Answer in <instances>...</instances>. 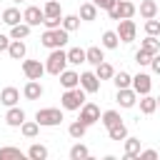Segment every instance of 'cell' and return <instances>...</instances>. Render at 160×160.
I'll list each match as a JSON object with an SVG mask.
<instances>
[{"instance_id":"cell-30","label":"cell","mask_w":160,"mask_h":160,"mask_svg":"<svg viewBox=\"0 0 160 160\" xmlns=\"http://www.w3.org/2000/svg\"><path fill=\"white\" fill-rule=\"evenodd\" d=\"M108 135H110V140H125L128 138V128H125V122H118V125H112V128H108Z\"/></svg>"},{"instance_id":"cell-31","label":"cell","mask_w":160,"mask_h":160,"mask_svg":"<svg viewBox=\"0 0 160 160\" xmlns=\"http://www.w3.org/2000/svg\"><path fill=\"white\" fill-rule=\"evenodd\" d=\"M20 132H22L25 138H35V135L40 132V125H38V120H25V122L20 125Z\"/></svg>"},{"instance_id":"cell-16","label":"cell","mask_w":160,"mask_h":160,"mask_svg":"<svg viewBox=\"0 0 160 160\" xmlns=\"http://www.w3.org/2000/svg\"><path fill=\"white\" fill-rule=\"evenodd\" d=\"M22 95H25L28 100H40V95H42V85H40V80H28V85L22 88Z\"/></svg>"},{"instance_id":"cell-28","label":"cell","mask_w":160,"mask_h":160,"mask_svg":"<svg viewBox=\"0 0 160 160\" xmlns=\"http://www.w3.org/2000/svg\"><path fill=\"white\" fill-rule=\"evenodd\" d=\"M80 20H98V8L92 5V2H82L80 5Z\"/></svg>"},{"instance_id":"cell-22","label":"cell","mask_w":160,"mask_h":160,"mask_svg":"<svg viewBox=\"0 0 160 160\" xmlns=\"http://www.w3.org/2000/svg\"><path fill=\"white\" fill-rule=\"evenodd\" d=\"M20 20H22V15H20L18 8H5V10H2V22H5V25L12 28V25H18Z\"/></svg>"},{"instance_id":"cell-41","label":"cell","mask_w":160,"mask_h":160,"mask_svg":"<svg viewBox=\"0 0 160 160\" xmlns=\"http://www.w3.org/2000/svg\"><path fill=\"white\" fill-rule=\"evenodd\" d=\"M115 2H118V0H92V5H95L98 10H112Z\"/></svg>"},{"instance_id":"cell-32","label":"cell","mask_w":160,"mask_h":160,"mask_svg":"<svg viewBox=\"0 0 160 160\" xmlns=\"http://www.w3.org/2000/svg\"><path fill=\"white\" fill-rule=\"evenodd\" d=\"M68 132H70V138H75V140H80L85 132H88V125L82 122V120H75V122H70V128H68Z\"/></svg>"},{"instance_id":"cell-3","label":"cell","mask_w":160,"mask_h":160,"mask_svg":"<svg viewBox=\"0 0 160 160\" xmlns=\"http://www.w3.org/2000/svg\"><path fill=\"white\" fill-rule=\"evenodd\" d=\"M35 120L40 128H55L62 122V110L60 108H40L35 112Z\"/></svg>"},{"instance_id":"cell-27","label":"cell","mask_w":160,"mask_h":160,"mask_svg":"<svg viewBox=\"0 0 160 160\" xmlns=\"http://www.w3.org/2000/svg\"><path fill=\"white\" fill-rule=\"evenodd\" d=\"M42 15H45V18H62L60 0H48V2H45V8H42Z\"/></svg>"},{"instance_id":"cell-5","label":"cell","mask_w":160,"mask_h":160,"mask_svg":"<svg viewBox=\"0 0 160 160\" xmlns=\"http://www.w3.org/2000/svg\"><path fill=\"white\" fill-rule=\"evenodd\" d=\"M108 12H110V20H122V18H132V15L138 12V8H135L130 0H118L115 8L108 10Z\"/></svg>"},{"instance_id":"cell-43","label":"cell","mask_w":160,"mask_h":160,"mask_svg":"<svg viewBox=\"0 0 160 160\" xmlns=\"http://www.w3.org/2000/svg\"><path fill=\"white\" fill-rule=\"evenodd\" d=\"M150 68H152V72L160 75V52H155V55L150 58Z\"/></svg>"},{"instance_id":"cell-49","label":"cell","mask_w":160,"mask_h":160,"mask_svg":"<svg viewBox=\"0 0 160 160\" xmlns=\"http://www.w3.org/2000/svg\"><path fill=\"white\" fill-rule=\"evenodd\" d=\"M158 18H160V10H158Z\"/></svg>"},{"instance_id":"cell-33","label":"cell","mask_w":160,"mask_h":160,"mask_svg":"<svg viewBox=\"0 0 160 160\" xmlns=\"http://www.w3.org/2000/svg\"><path fill=\"white\" fill-rule=\"evenodd\" d=\"M68 62H70V65L85 62V50H82V48H70V50H68Z\"/></svg>"},{"instance_id":"cell-38","label":"cell","mask_w":160,"mask_h":160,"mask_svg":"<svg viewBox=\"0 0 160 160\" xmlns=\"http://www.w3.org/2000/svg\"><path fill=\"white\" fill-rule=\"evenodd\" d=\"M12 158H22L20 148H0V160H12Z\"/></svg>"},{"instance_id":"cell-23","label":"cell","mask_w":160,"mask_h":160,"mask_svg":"<svg viewBox=\"0 0 160 160\" xmlns=\"http://www.w3.org/2000/svg\"><path fill=\"white\" fill-rule=\"evenodd\" d=\"M30 35V25L28 22H18L10 28V40H25Z\"/></svg>"},{"instance_id":"cell-4","label":"cell","mask_w":160,"mask_h":160,"mask_svg":"<svg viewBox=\"0 0 160 160\" xmlns=\"http://www.w3.org/2000/svg\"><path fill=\"white\" fill-rule=\"evenodd\" d=\"M40 42H42L45 48H50V50L62 48V45L68 42V30H62V25H60V28H55V30H45V32H42V38H40Z\"/></svg>"},{"instance_id":"cell-20","label":"cell","mask_w":160,"mask_h":160,"mask_svg":"<svg viewBox=\"0 0 160 160\" xmlns=\"http://www.w3.org/2000/svg\"><path fill=\"white\" fill-rule=\"evenodd\" d=\"M155 110H158V98H152L150 92L142 95V100H140V112H142V115H152Z\"/></svg>"},{"instance_id":"cell-19","label":"cell","mask_w":160,"mask_h":160,"mask_svg":"<svg viewBox=\"0 0 160 160\" xmlns=\"http://www.w3.org/2000/svg\"><path fill=\"white\" fill-rule=\"evenodd\" d=\"M102 60H105V55H102V48L92 45V48H88V50H85V62H90V65H100Z\"/></svg>"},{"instance_id":"cell-34","label":"cell","mask_w":160,"mask_h":160,"mask_svg":"<svg viewBox=\"0 0 160 160\" xmlns=\"http://www.w3.org/2000/svg\"><path fill=\"white\" fill-rule=\"evenodd\" d=\"M60 25H62V30L72 32V30H78V28H80V15H65Z\"/></svg>"},{"instance_id":"cell-46","label":"cell","mask_w":160,"mask_h":160,"mask_svg":"<svg viewBox=\"0 0 160 160\" xmlns=\"http://www.w3.org/2000/svg\"><path fill=\"white\" fill-rule=\"evenodd\" d=\"M0 22H2V12H0Z\"/></svg>"},{"instance_id":"cell-1","label":"cell","mask_w":160,"mask_h":160,"mask_svg":"<svg viewBox=\"0 0 160 160\" xmlns=\"http://www.w3.org/2000/svg\"><path fill=\"white\" fill-rule=\"evenodd\" d=\"M65 65H68V52H65L62 48H55V50H50V55H48L45 72H50V75H60V72L65 70Z\"/></svg>"},{"instance_id":"cell-48","label":"cell","mask_w":160,"mask_h":160,"mask_svg":"<svg viewBox=\"0 0 160 160\" xmlns=\"http://www.w3.org/2000/svg\"><path fill=\"white\" fill-rule=\"evenodd\" d=\"M158 108H160V98H158Z\"/></svg>"},{"instance_id":"cell-2","label":"cell","mask_w":160,"mask_h":160,"mask_svg":"<svg viewBox=\"0 0 160 160\" xmlns=\"http://www.w3.org/2000/svg\"><path fill=\"white\" fill-rule=\"evenodd\" d=\"M82 102H85V90H82L80 85H78V88L65 90V92H62V98H60L62 110H80V108H82Z\"/></svg>"},{"instance_id":"cell-14","label":"cell","mask_w":160,"mask_h":160,"mask_svg":"<svg viewBox=\"0 0 160 160\" xmlns=\"http://www.w3.org/2000/svg\"><path fill=\"white\" fill-rule=\"evenodd\" d=\"M58 78H60V85H62L65 90H70V88H78V85H80V75H78L75 70H62Z\"/></svg>"},{"instance_id":"cell-21","label":"cell","mask_w":160,"mask_h":160,"mask_svg":"<svg viewBox=\"0 0 160 160\" xmlns=\"http://www.w3.org/2000/svg\"><path fill=\"white\" fill-rule=\"evenodd\" d=\"M140 15H142L145 20L158 18V2H155V0H142V2H140Z\"/></svg>"},{"instance_id":"cell-7","label":"cell","mask_w":160,"mask_h":160,"mask_svg":"<svg viewBox=\"0 0 160 160\" xmlns=\"http://www.w3.org/2000/svg\"><path fill=\"white\" fill-rule=\"evenodd\" d=\"M80 120L90 128L92 122L100 120V108H98L95 102H82V108H80Z\"/></svg>"},{"instance_id":"cell-26","label":"cell","mask_w":160,"mask_h":160,"mask_svg":"<svg viewBox=\"0 0 160 160\" xmlns=\"http://www.w3.org/2000/svg\"><path fill=\"white\" fill-rule=\"evenodd\" d=\"M100 122H102L105 128H112V125L122 122V118H120V112H118V110H105V112L100 115Z\"/></svg>"},{"instance_id":"cell-39","label":"cell","mask_w":160,"mask_h":160,"mask_svg":"<svg viewBox=\"0 0 160 160\" xmlns=\"http://www.w3.org/2000/svg\"><path fill=\"white\" fill-rule=\"evenodd\" d=\"M145 32L148 35H160V20H155V18L145 20Z\"/></svg>"},{"instance_id":"cell-6","label":"cell","mask_w":160,"mask_h":160,"mask_svg":"<svg viewBox=\"0 0 160 160\" xmlns=\"http://www.w3.org/2000/svg\"><path fill=\"white\" fill-rule=\"evenodd\" d=\"M120 25H118V38L122 40V42H132L135 40V35H138V28H135V22L130 20V18H122V20H118Z\"/></svg>"},{"instance_id":"cell-42","label":"cell","mask_w":160,"mask_h":160,"mask_svg":"<svg viewBox=\"0 0 160 160\" xmlns=\"http://www.w3.org/2000/svg\"><path fill=\"white\" fill-rule=\"evenodd\" d=\"M60 22H62V18H45L42 20L45 30H55V28H60Z\"/></svg>"},{"instance_id":"cell-12","label":"cell","mask_w":160,"mask_h":160,"mask_svg":"<svg viewBox=\"0 0 160 160\" xmlns=\"http://www.w3.org/2000/svg\"><path fill=\"white\" fill-rule=\"evenodd\" d=\"M118 102L120 108H132L138 102V92L132 88H118Z\"/></svg>"},{"instance_id":"cell-9","label":"cell","mask_w":160,"mask_h":160,"mask_svg":"<svg viewBox=\"0 0 160 160\" xmlns=\"http://www.w3.org/2000/svg\"><path fill=\"white\" fill-rule=\"evenodd\" d=\"M130 88H132L138 95H148V92H150V88H152V80H150V75H148V72H138V75L132 78Z\"/></svg>"},{"instance_id":"cell-40","label":"cell","mask_w":160,"mask_h":160,"mask_svg":"<svg viewBox=\"0 0 160 160\" xmlns=\"http://www.w3.org/2000/svg\"><path fill=\"white\" fill-rule=\"evenodd\" d=\"M150 58H152V55L145 52V50H138V52H135V62H138V65H150Z\"/></svg>"},{"instance_id":"cell-25","label":"cell","mask_w":160,"mask_h":160,"mask_svg":"<svg viewBox=\"0 0 160 160\" xmlns=\"http://www.w3.org/2000/svg\"><path fill=\"white\" fill-rule=\"evenodd\" d=\"M100 42H102V48H108V50H115V48L120 45V38H118V32H115V30H105Z\"/></svg>"},{"instance_id":"cell-29","label":"cell","mask_w":160,"mask_h":160,"mask_svg":"<svg viewBox=\"0 0 160 160\" xmlns=\"http://www.w3.org/2000/svg\"><path fill=\"white\" fill-rule=\"evenodd\" d=\"M95 75L100 78V80H112V75H115V70H112V65L110 62H100V65H95Z\"/></svg>"},{"instance_id":"cell-8","label":"cell","mask_w":160,"mask_h":160,"mask_svg":"<svg viewBox=\"0 0 160 160\" xmlns=\"http://www.w3.org/2000/svg\"><path fill=\"white\" fill-rule=\"evenodd\" d=\"M22 72L28 75V80H40L45 72V65L40 60H22Z\"/></svg>"},{"instance_id":"cell-35","label":"cell","mask_w":160,"mask_h":160,"mask_svg":"<svg viewBox=\"0 0 160 160\" xmlns=\"http://www.w3.org/2000/svg\"><path fill=\"white\" fill-rule=\"evenodd\" d=\"M28 155H30L32 160H45V158H48V148H45V145H40V142H35V145H30Z\"/></svg>"},{"instance_id":"cell-18","label":"cell","mask_w":160,"mask_h":160,"mask_svg":"<svg viewBox=\"0 0 160 160\" xmlns=\"http://www.w3.org/2000/svg\"><path fill=\"white\" fill-rule=\"evenodd\" d=\"M25 52H28V48H25L22 40H10V45H8V55H10L12 60H22Z\"/></svg>"},{"instance_id":"cell-37","label":"cell","mask_w":160,"mask_h":160,"mask_svg":"<svg viewBox=\"0 0 160 160\" xmlns=\"http://www.w3.org/2000/svg\"><path fill=\"white\" fill-rule=\"evenodd\" d=\"M112 82H115V88H130L132 78H130L125 70H120V72H115V75H112Z\"/></svg>"},{"instance_id":"cell-36","label":"cell","mask_w":160,"mask_h":160,"mask_svg":"<svg viewBox=\"0 0 160 160\" xmlns=\"http://www.w3.org/2000/svg\"><path fill=\"white\" fill-rule=\"evenodd\" d=\"M70 158H72V160H85V158H90V150H88L82 142H78V145L70 148Z\"/></svg>"},{"instance_id":"cell-17","label":"cell","mask_w":160,"mask_h":160,"mask_svg":"<svg viewBox=\"0 0 160 160\" xmlns=\"http://www.w3.org/2000/svg\"><path fill=\"white\" fill-rule=\"evenodd\" d=\"M140 140L138 138H125V160H140Z\"/></svg>"},{"instance_id":"cell-11","label":"cell","mask_w":160,"mask_h":160,"mask_svg":"<svg viewBox=\"0 0 160 160\" xmlns=\"http://www.w3.org/2000/svg\"><path fill=\"white\" fill-rule=\"evenodd\" d=\"M80 88H82L85 92H98V90H100V78H98L95 72H82V75H80Z\"/></svg>"},{"instance_id":"cell-24","label":"cell","mask_w":160,"mask_h":160,"mask_svg":"<svg viewBox=\"0 0 160 160\" xmlns=\"http://www.w3.org/2000/svg\"><path fill=\"white\" fill-rule=\"evenodd\" d=\"M140 50H145V52H150V55L160 52V40H158V35H148V38L140 42Z\"/></svg>"},{"instance_id":"cell-10","label":"cell","mask_w":160,"mask_h":160,"mask_svg":"<svg viewBox=\"0 0 160 160\" xmlns=\"http://www.w3.org/2000/svg\"><path fill=\"white\" fill-rule=\"evenodd\" d=\"M22 20H25L30 28H35V25H40V22L45 20V15H42V10H40L38 5H28L25 12H22Z\"/></svg>"},{"instance_id":"cell-13","label":"cell","mask_w":160,"mask_h":160,"mask_svg":"<svg viewBox=\"0 0 160 160\" xmlns=\"http://www.w3.org/2000/svg\"><path fill=\"white\" fill-rule=\"evenodd\" d=\"M5 122H8L10 128H20V125L25 122V110H20L18 105H12V108H8V115H5Z\"/></svg>"},{"instance_id":"cell-15","label":"cell","mask_w":160,"mask_h":160,"mask_svg":"<svg viewBox=\"0 0 160 160\" xmlns=\"http://www.w3.org/2000/svg\"><path fill=\"white\" fill-rule=\"evenodd\" d=\"M18 100H20V92H18V88H2V92H0V102L5 105V108H12V105H18Z\"/></svg>"},{"instance_id":"cell-45","label":"cell","mask_w":160,"mask_h":160,"mask_svg":"<svg viewBox=\"0 0 160 160\" xmlns=\"http://www.w3.org/2000/svg\"><path fill=\"white\" fill-rule=\"evenodd\" d=\"M8 45H10V35H2V32H0V52L8 50Z\"/></svg>"},{"instance_id":"cell-44","label":"cell","mask_w":160,"mask_h":160,"mask_svg":"<svg viewBox=\"0 0 160 160\" xmlns=\"http://www.w3.org/2000/svg\"><path fill=\"white\" fill-rule=\"evenodd\" d=\"M138 158H142V160H155L158 158V152L155 150H140V155Z\"/></svg>"},{"instance_id":"cell-47","label":"cell","mask_w":160,"mask_h":160,"mask_svg":"<svg viewBox=\"0 0 160 160\" xmlns=\"http://www.w3.org/2000/svg\"><path fill=\"white\" fill-rule=\"evenodd\" d=\"M12 2H22V0H12Z\"/></svg>"}]
</instances>
